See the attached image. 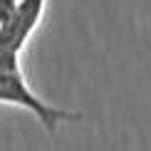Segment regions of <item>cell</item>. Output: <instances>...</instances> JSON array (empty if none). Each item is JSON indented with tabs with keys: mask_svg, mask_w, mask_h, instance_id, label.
<instances>
[{
	"mask_svg": "<svg viewBox=\"0 0 151 151\" xmlns=\"http://www.w3.org/2000/svg\"><path fill=\"white\" fill-rule=\"evenodd\" d=\"M50 0H17L12 12L0 22V52L22 55L37 27L45 20Z\"/></svg>",
	"mask_w": 151,
	"mask_h": 151,
	"instance_id": "obj_2",
	"label": "cell"
},
{
	"mask_svg": "<svg viewBox=\"0 0 151 151\" xmlns=\"http://www.w3.org/2000/svg\"><path fill=\"white\" fill-rule=\"evenodd\" d=\"M17 5V0H0V22L12 12V8Z\"/></svg>",
	"mask_w": 151,
	"mask_h": 151,
	"instance_id": "obj_3",
	"label": "cell"
},
{
	"mask_svg": "<svg viewBox=\"0 0 151 151\" xmlns=\"http://www.w3.org/2000/svg\"><path fill=\"white\" fill-rule=\"evenodd\" d=\"M0 104L20 106V109L30 111L50 134H55L60 124L82 122L79 111L62 109V106H55L47 99H42L25 77L20 55L12 52H0Z\"/></svg>",
	"mask_w": 151,
	"mask_h": 151,
	"instance_id": "obj_1",
	"label": "cell"
}]
</instances>
